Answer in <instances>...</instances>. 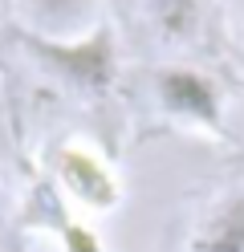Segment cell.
Here are the masks:
<instances>
[{
	"label": "cell",
	"instance_id": "obj_2",
	"mask_svg": "<svg viewBox=\"0 0 244 252\" xmlns=\"http://www.w3.org/2000/svg\"><path fill=\"white\" fill-rule=\"evenodd\" d=\"M139 8L151 37L175 53L208 49L216 33V17H224L220 0H139Z\"/></svg>",
	"mask_w": 244,
	"mask_h": 252
},
{
	"label": "cell",
	"instance_id": "obj_4",
	"mask_svg": "<svg viewBox=\"0 0 244 252\" xmlns=\"http://www.w3.org/2000/svg\"><path fill=\"white\" fill-rule=\"evenodd\" d=\"M183 252H244V187H232L208 203L191 224Z\"/></svg>",
	"mask_w": 244,
	"mask_h": 252
},
{
	"label": "cell",
	"instance_id": "obj_6",
	"mask_svg": "<svg viewBox=\"0 0 244 252\" xmlns=\"http://www.w3.org/2000/svg\"><path fill=\"white\" fill-rule=\"evenodd\" d=\"M220 12L232 21V29H236L240 41H244V0H220Z\"/></svg>",
	"mask_w": 244,
	"mask_h": 252
},
{
	"label": "cell",
	"instance_id": "obj_3",
	"mask_svg": "<svg viewBox=\"0 0 244 252\" xmlns=\"http://www.w3.org/2000/svg\"><path fill=\"white\" fill-rule=\"evenodd\" d=\"M12 17L29 41L70 45L102 29V0H12Z\"/></svg>",
	"mask_w": 244,
	"mask_h": 252
},
{
	"label": "cell",
	"instance_id": "obj_1",
	"mask_svg": "<svg viewBox=\"0 0 244 252\" xmlns=\"http://www.w3.org/2000/svg\"><path fill=\"white\" fill-rule=\"evenodd\" d=\"M155 102L175 122L216 134L224 126V90L195 65H163L155 73Z\"/></svg>",
	"mask_w": 244,
	"mask_h": 252
},
{
	"label": "cell",
	"instance_id": "obj_5",
	"mask_svg": "<svg viewBox=\"0 0 244 252\" xmlns=\"http://www.w3.org/2000/svg\"><path fill=\"white\" fill-rule=\"evenodd\" d=\"M57 171H61V179H65V187H70L73 199L90 203V208H114V199H118V183H114L110 167L102 159H94L90 151L70 147V151L61 155Z\"/></svg>",
	"mask_w": 244,
	"mask_h": 252
}]
</instances>
